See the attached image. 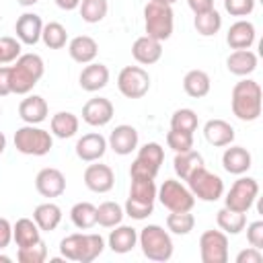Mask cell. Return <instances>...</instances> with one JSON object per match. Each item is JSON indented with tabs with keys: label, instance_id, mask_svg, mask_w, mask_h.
Segmentation results:
<instances>
[{
	"label": "cell",
	"instance_id": "obj_1",
	"mask_svg": "<svg viewBox=\"0 0 263 263\" xmlns=\"http://www.w3.org/2000/svg\"><path fill=\"white\" fill-rule=\"evenodd\" d=\"M45 72L43 60L37 53H23L10 66V92L29 95Z\"/></svg>",
	"mask_w": 263,
	"mask_h": 263
},
{
	"label": "cell",
	"instance_id": "obj_2",
	"mask_svg": "<svg viewBox=\"0 0 263 263\" xmlns=\"http://www.w3.org/2000/svg\"><path fill=\"white\" fill-rule=\"evenodd\" d=\"M261 101L263 99H261L259 82L245 78L232 86L230 105H232V113L240 121H255L261 115Z\"/></svg>",
	"mask_w": 263,
	"mask_h": 263
},
{
	"label": "cell",
	"instance_id": "obj_3",
	"mask_svg": "<svg viewBox=\"0 0 263 263\" xmlns=\"http://www.w3.org/2000/svg\"><path fill=\"white\" fill-rule=\"evenodd\" d=\"M156 185L154 179H132L129 197L125 201V214L134 220H144L154 212L156 199Z\"/></svg>",
	"mask_w": 263,
	"mask_h": 263
},
{
	"label": "cell",
	"instance_id": "obj_4",
	"mask_svg": "<svg viewBox=\"0 0 263 263\" xmlns=\"http://www.w3.org/2000/svg\"><path fill=\"white\" fill-rule=\"evenodd\" d=\"M138 242L142 247L144 257H148L150 261H168L173 257V240L171 234L158 226V224H148L140 230L138 234Z\"/></svg>",
	"mask_w": 263,
	"mask_h": 263
},
{
	"label": "cell",
	"instance_id": "obj_5",
	"mask_svg": "<svg viewBox=\"0 0 263 263\" xmlns=\"http://www.w3.org/2000/svg\"><path fill=\"white\" fill-rule=\"evenodd\" d=\"M173 27H175V16H173L171 4L148 0V4L144 6L146 35L152 39H158V41H166L173 35Z\"/></svg>",
	"mask_w": 263,
	"mask_h": 263
},
{
	"label": "cell",
	"instance_id": "obj_6",
	"mask_svg": "<svg viewBox=\"0 0 263 263\" xmlns=\"http://www.w3.org/2000/svg\"><path fill=\"white\" fill-rule=\"evenodd\" d=\"M53 146V138L47 129L37 125H23L14 132V148L27 156H45Z\"/></svg>",
	"mask_w": 263,
	"mask_h": 263
},
{
	"label": "cell",
	"instance_id": "obj_7",
	"mask_svg": "<svg viewBox=\"0 0 263 263\" xmlns=\"http://www.w3.org/2000/svg\"><path fill=\"white\" fill-rule=\"evenodd\" d=\"M156 197L168 212H191L195 205V197L189 191V187L175 179H166L156 191Z\"/></svg>",
	"mask_w": 263,
	"mask_h": 263
},
{
	"label": "cell",
	"instance_id": "obj_8",
	"mask_svg": "<svg viewBox=\"0 0 263 263\" xmlns=\"http://www.w3.org/2000/svg\"><path fill=\"white\" fill-rule=\"evenodd\" d=\"M189 191L193 193V197L201 199V201H216L222 197L224 193V181L210 173L205 166H199L189 179H187Z\"/></svg>",
	"mask_w": 263,
	"mask_h": 263
},
{
	"label": "cell",
	"instance_id": "obj_9",
	"mask_svg": "<svg viewBox=\"0 0 263 263\" xmlns=\"http://www.w3.org/2000/svg\"><path fill=\"white\" fill-rule=\"evenodd\" d=\"M257 195H259V183H257V179H253V177H240V179H236L232 183V187L226 193L224 201H226V208L228 210L247 214L253 208Z\"/></svg>",
	"mask_w": 263,
	"mask_h": 263
},
{
	"label": "cell",
	"instance_id": "obj_10",
	"mask_svg": "<svg viewBox=\"0 0 263 263\" xmlns=\"http://www.w3.org/2000/svg\"><path fill=\"white\" fill-rule=\"evenodd\" d=\"M117 88L127 99H142L150 90V74L142 66H125L117 76Z\"/></svg>",
	"mask_w": 263,
	"mask_h": 263
},
{
	"label": "cell",
	"instance_id": "obj_11",
	"mask_svg": "<svg viewBox=\"0 0 263 263\" xmlns=\"http://www.w3.org/2000/svg\"><path fill=\"white\" fill-rule=\"evenodd\" d=\"M199 257L203 263L228 261V236L222 230H205L199 236Z\"/></svg>",
	"mask_w": 263,
	"mask_h": 263
},
{
	"label": "cell",
	"instance_id": "obj_12",
	"mask_svg": "<svg viewBox=\"0 0 263 263\" xmlns=\"http://www.w3.org/2000/svg\"><path fill=\"white\" fill-rule=\"evenodd\" d=\"M113 103L105 97H97V99H88L82 107V119L92 125V127H103L113 119Z\"/></svg>",
	"mask_w": 263,
	"mask_h": 263
},
{
	"label": "cell",
	"instance_id": "obj_13",
	"mask_svg": "<svg viewBox=\"0 0 263 263\" xmlns=\"http://www.w3.org/2000/svg\"><path fill=\"white\" fill-rule=\"evenodd\" d=\"M35 189L43 197H60L66 191V177L53 166H45L35 177Z\"/></svg>",
	"mask_w": 263,
	"mask_h": 263
},
{
	"label": "cell",
	"instance_id": "obj_14",
	"mask_svg": "<svg viewBox=\"0 0 263 263\" xmlns=\"http://www.w3.org/2000/svg\"><path fill=\"white\" fill-rule=\"evenodd\" d=\"M84 185L95 193H107L115 185V175L109 164H88L84 171Z\"/></svg>",
	"mask_w": 263,
	"mask_h": 263
},
{
	"label": "cell",
	"instance_id": "obj_15",
	"mask_svg": "<svg viewBox=\"0 0 263 263\" xmlns=\"http://www.w3.org/2000/svg\"><path fill=\"white\" fill-rule=\"evenodd\" d=\"M14 31H16V39L25 45H35L39 39H41V31H43V21L39 14L35 12H23L18 18H16V25H14Z\"/></svg>",
	"mask_w": 263,
	"mask_h": 263
},
{
	"label": "cell",
	"instance_id": "obj_16",
	"mask_svg": "<svg viewBox=\"0 0 263 263\" xmlns=\"http://www.w3.org/2000/svg\"><path fill=\"white\" fill-rule=\"evenodd\" d=\"M109 148L119 154V156H125V154H132V150L138 148V132L134 125H127V123H121L117 125L111 136H109Z\"/></svg>",
	"mask_w": 263,
	"mask_h": 263
},
{
	"label": "cell",
	"instance_id": "obj_17",
	"mask_svg": "<svg viewBox=\"0 0 263 263\" xmlns=\"http://www.w3.org/2000/svg\"><path fill=\"white\" fill-rule=\"evenodd\" d=\"M132 55L138 64H144V66H150V64H156L162 55V41L158 39H152L148 35H142L134 41L132 45Z\"/></svg>",
	"mask_w": 263,
	"mask_h": 263
},
{
	"label": "cell",
	"instance_id": "obj_18",
	"mask_svg": "<svg viewBox=\"0 0 263 263\" xmlns=\"http://www.w3.org/2000/svg\"><path fill=\"white\" fill-rule=\"evenodd\" d=\"M107 152V140L101 134H84L76 142V156L84 162H95Z\"/></svg>",
	"mask_w": 263,
	"mask_h": 263
},
{
	"label": "cell",
	"instance_id": "obj_19",
	"mask_svg": "<svg viewBox=\"0 0 263 263\" xmlns=\"http://www.w3.org/2000/svg\"><path fill=\"white\" fill-rule=\"evenodd\" d=\"M78 82H80L82 90H86V92H97V90H101V88L107 86V82H109V68H107L105 64L90 62L88 66L82 68Z\"/></svg>",
	"mask_w": 263,
	"mask_h": 263
},
{
	"label": "cell",
	"instance_id": "obj_20",
	"mask_svg": "<svg viewBox=\"0 0 263 263\" xmlns=\"http://www.w3.org/2000/svg\"><path fill=\"white\" fill-rule=\"evenodd\" d=\"M251 162H253V156L242 146H230L222 154V166L230 175H242V173H247L251 168Z\"/></svg>",
	"mask_w": 263,
	"mask_h": 263
},
{
	"label": "cell",
	"instance_id": "obj_21",
	"mask_svg": "<svg viewBox=\"0 0 263 263\" xmlns=\"http://www.w3.org/2000/svg\"><path fill=\"white\" fill-rule=\"evenodd\" d=\"M255 25L251 21H236L226 33V43L232 49H249L255 43Z\"/></svg>",
	"mask_w": 263,
	"mask_h": 263
},
{
	"label": "cell",
	"instance_id": "obj_22",
	"mask_svg": "<svg viewBox=\"0 0 263 263\" xmlns=\"http://www.w3.org/2000/svg\"><path fill=\"white\" fill-rule=\"evenodd\" d=\"M18 117L25 123L37 125L47 117V103L39 95H29L18 103Z\"/></svg>",
	"mask_w": 263,
	"mask_h": 263
},
{
	"label": "cell",
	"instance_id": "obj_23",
	"mask_svg": "<svg viewBox=\"0 0 263 263\" xmlns=\"http://www.w3.org/2000/svg\"><path fill=\"white\" fill-rule=\"evenodd\" d=\"M68 53L78 64H90L99 53V45H97V41L92 37L78 35L68 43Z\"/></svg>",
	"mask_w": 263,
	"mask_h": 263
},
{
	"label": "cell",
	"instance_id": "obj_24",
	"mask_svg": "<svg viewBox=\"0 0 263 263\" xmlns=\"http://www.w3.org/2000/svg\"><path fill=\"white\" fill-rule=\"evenodd\" d=\"M203 136L212 146H230L234 140V127L224 119H210L203 125Z\"/></svg>",
	"mask_w": 263,
	"mask_h": 263
},
{
	"label": "cell",
	"instance_id": "obj_25",
	"mask_svg": "<svg viewBox=\"0 0 263 263\" xmlns=\"http://www.w3.org/2000/svg\"><path fill=\"white\" fill-rule=\"evenodd\" d=\"M226 68L234 76H249L257 68V55L251 49H234L226 58Z\"/></svg>",
	"mask_w": 263,
	"mask_h": 263
},
{
	"label": "cell",
	"instance_id": "obj_26",
	"mask_svg": "<svg viewBox=\"0 0 263 263\" xmlns=\"http://www.w3.org/2000/svg\"><path fill=\"white\" fill-rule=\"evenodd\" d=\"M33 220L35 224L39 226V230L43 232H51L60 226L62 222V210L58 203H51V201H45V203H39L35 210H33Z\"/></svg>",
	"mask_w": 263,
	"mask_h": 263
},
{
	"label": "cell",
	"instance_id": "obj_27",
	"mask_svg": "<svg viewBox=\"0 0 263 263\" xmlns=\"http://www.w3.org/2000/svg\"><path fill=\"white\" fill-rule=\"evenodd\" d=\"M12 240L16 242V247H31L35 242L41 240V230L35 224V220L31 218H18L12 224Z\"/></svg>",
	"mask_w": 263,
	"mask_h": 263
},
{
	"label": "cell",
	"instance_id": "obj_28",
	"mask_svg": "<svg viewBox=\"0 0 263 263\" xmlns=\"http://www.w3.org/2000/svg\"><path fill=\"white\" fill-rule=\"evenodd\" d=\"M136 242H138V232L132 226L117 224L115 230H111V234H109V249L113 253H119V255L129 253L136 247Z\"/></svg>",
	"mask_w": 263,
	"mask_h": 263
},
{
	"label": "cell",
	"instance_id": "obj_29",
	"mask_svg": "<svg viewBox=\"0 0 263 263\" xmlns=\"http://www.w3.org/2000/svg\"><path fill=\"white\" fill-rule=\"evenodd\" d=\"M173 166H175V173L181 177V181H187L199 166H203V156L199 152H195L193 148L187 152H177Z\"/></svg>",
	"mask_w": 263,
	"mask_h": 263
},
{
	"label": "cell",
	"instance_id": "obj_30",
	"mask_svg": "<svg viewBox=\"0 0 263 263\" xmlns=\"http://www.w3.org/2000/svg\"><path fill=\"white\" fill-rule=\"evenodd\" d=\"M210 86H212L210 76H208V72H203V70H189V72L185 74V78H183V88H185V92H187L189 97H193V99L205 97V95L210 92Z\"/></svg>",
	"mask_w": 263,
	"mask_h": 263
},
{
	"label": "cell",
	"instance_id": "obj_31",
	"mask_svg": "<svg viewBox=\"0 0 263 263\" xmlns=\"http://www.w3.org/2000/svg\"><path fill=\"white\" fill-rule=\"evenodd\" d=\"M105 249V240L101 234H95V232H88V234H82L80 232V251H78V263H90L95 261Z\"/></svg>",
	"mask_w": 263,
	"mask_h": 263
},
{
	"label": "cell",
	"instance_id": "obj_32",
	"mask_svg": "<svg viewBox=\"0 0 263 263\" xmlns=\"http://www.w3.org/2000/svg\"><path fill=\"white\" fill-rule=\"evenodd\" d=\"M51 134L66 140V138H72L76 132H78V117L70 111H58L53 117H51Z\"/></svg>",
	"mask_w": 263,
	"mask_h": 263
},
{
	"label": "cell",
	"instance_id": "obj_33",
	"mask_svg": "<svg viewBox=\"0 0 263 263\" xmlns=\"http://www.w3.org/2000/svg\"><path fill=\"white\" fill-rule=\"evenodd\" d=\"M216 222H218V226H220L222 232H226V234H238L247 226V216L242 212H234V210H228L224 205L222 210H218Z\"/></svg>",
	"mask_w": 263,
	"mask_h": 263
},
{
	"label": "cell",
	"instance_id": "obj_34",
	"mask_svg": "<svg viewBox=\"0 0 263 263\" xmlns=\"http://www.w3.org/2000/svg\"><path fill=\"white\" fill-rule=\"evenodd\" d=\"M70 218H72V224L76 228L90 230L97 224V205H92L90 201H78L70 210Z\"/></svg>",
	"mask_w": 263,
	"mask_h": 263
},
{
	"label": "cell",
	"instance_id": "obj_35",
	"mask_svg": "<svg viewBox=\"0 0 263 263\" xmlns=\"http://www.w3.org/2000/svg\"><path fill=\"white\" fill-rule=\"evenodd\" d=\"M123 208L115 201H103L97 208V224H101L103 228H115L117 224H121L123 220Z\"/></svg>",
	"mask_w": 263,
	"mask_h": 263
},
{
	"label": "cell",
	"instance_id": "obj_36",
	"mask_svg": "<svg viewBox=\"0 0 263 263\" xmlns=\"http://www.w3.org/2000/svg\"><path fill=\"white\" fill-rule=\"evenodd\" d=\"M193 25H195V29H197L199 35L212 37V35H216V33L220 31V27H222V16H220V12H218L216 8H212V10H205V12L195 14Z\"/></svg>",
	"mask_w": 263,
	"mask_h": 263
},
{
	"label": "cell",
	"instance_id": "obj_37",
	"mask_svg": "<svg viewBox=\"0 0 263 263\" xmlns=\"http://www.w3.org/2000/svg\"><path fill=\"white\" fill-rule=\"evenodd\" d=\"M78 10H80V16H82L84 23L95 25V23H101L107 16L109 2L107 0H80Z\"/></svg>",
	"mask_w": 263,
	"mask_h": 263
},
{
	"label": "cell",
	"instance_id": "obj_38",
	"mask_svg": "<svg viewBox=\"0 0 263 263\" xmlns=\"http://www.w3.org/2000/svg\"><path fill=\"white\" fill-rule=\"evenodd\" d=\"M41 39H43V43H45L49 49H62V47L66 45V41H68V31H66V27H64L62 23L51 21V23L43 25Z\"/></svg>",
	"mask_w": 263,
	"mask_h": 263
},
{
	"label": "cell",
	"instance_id": "obj_39",
	"mask_svg": "<svg viewBox=\"0 0 263 263\" xmlns=\"http://www.w3.org/2000/svg\"><path fill=\"white\" fill-rule=\"evenodd\" d=\"M195 226V218L191 212H171L166 216V228L173 234H189Z\"/></svg>",
	"mask_w": 263,
	"mask_h": 263
},
{
	"label": "cell",
	"instance_id": "obj_40",
	"mask_svg": "<svg viewBox=\"0 0 263 263\" xmlns=\"http://www.w3.org/2000/svg\"><path fill=\"white\" fill-rule=\"evenodd\" d=\"M197 113L193 109H177L171 117V129L193 134L197 129Z\"/></svg>",
	"mask_w": 263,
	"mask_h": 263
},
{
	"label": "cell",
	"instance_id": "obj_41",
	"mask_svg": "<svg viewBox=\"0 0 263 263\" xmlns=\"http://www.w3.org/2000/svg\"><path fill=\"white\" fill-rule=\"evenodd\" d=\"M16 259L21 263H43L47 259V247L43 240L31 245V247H21L16 253Z\"/></svg>",
	"mask_w": 263,
	"mask_h": 263
},
{
	"label": "cell",
	"instance_id": "obj_42",
	"mask_svg": "<svg viewBox=\"0 0 263 263\" xmlns=\"http://www.w3.org/2000/svg\"><path fill=\"white\" fill-rule=\"evenodd\" d=\"M138 158H142L144 162H148V164L160 168V164H162V160H164V150H162V146H160L158 142H148V144H144V146L140 148Z\"/></svg>",
	"mask_w": 263,
	"mask_h": 263
},
{
	"label": "cell",
	"instance_id": "obj_43",
	"mask_svg": "<svg viewBox=\"0 0 263 263\" xmlns=\"http://www.w3.org/2000/svg\"><path fill=\"white\" fill-rule=\"evenodd\" d=\"M166 144H168V148L175 150V152H187V150L193 148V134L171 129V132L166 134Z\"/></svg>",
	"mask_w": 263,
	"mask_h": 263
},
{
	"label": "cell",
	"instance_id": "obj_44",
	"mask_svg": "<svg viewBox=\"0 0 263 263\" xmlns=\"http://www.w3.org/2000/svg\"><path fill=\"white\" fill-rule=\"evenodd\" d=\"M21 55V41L14 37H0V66L10 64Z\"/></svg>",
	"mask_w": 263,
	"mask_h": 263
},
{
	"label": "cell",
	"instance_id": "obj_45",
	"mask_svg": "<svg viewBox=\"0 0 263 263\" xmlns=\"http://www.w3.org/2000/svg\"><path fill=\"white\" fill-rule=\"evenodd\" d=\"M78 251H80V232L62 238V242H60V253H62L64 259H68V261H78Z\"/></svg>",
	"mask_w": 263,
	"mask_h": 263
},
{
	"label": "cell",
	"instance_id": "obj_46",
	"mask_svg": "<svg viewBox=\"0 0 263 263\" xmlns=\"http://www.w3.org/2000/svg\"><path fill=\"white\" fill-rule=\"evenodd\" d=\"M156 175H158V168L152 166V164H148V162H144L138 156H136V160L129 166V177L132 179H154Z\"/></svg>",
	"mask_w": 263,
	"mask_h": 263
},
{
	"label": "cell",
	"instance_id": "obj_47",
	"mask_svg": "<svg viewBox=\"0 0 263 263\" xmlns=\"http://www.w3.org/2000/svg\"><path fill=\"white\" fill-rule=\"evenodd\" d=\"M224 8L232 16H247L255 10V0H224Z\"/></svg>",
	"mask_w": 263,
	"mask_h": 263
},
{
	"label": "cell",
	"instance_id": "obj_48",
	"mask_svg": "<svg viewBox=\"0 0 263 263\" xmlns=\"http://www.w3.org/2000/svg\"><path fill=\"white\" fill-rule=\"evenodd\" d=\"M247 240L251 247L255 249H263V222L257 220V222H251L247 226Z\"/></svg>",
	"mask_w": 263,
	"mask_h": 263
},
{
	"label": "cell",
	"instance_id": "obj_49",
	"mask_svg": "<svg viewBox=\"0 0 263 263\" xmlns=\"http://www.w3.org/2000/svg\"><path fill=\"white\" fill-rule=\"evenodd\" d=\"M261 261H263V253L261 249L255 247H249L236 255V263H261Z\"/></svg>",
	"mask_w": 263,
	"mask_h": 263
},
{
	"label": "cell",
	"instance_id": "obj_50",
	"mask_svg": "<svg viewBox=\"0 0 263 263\" xmlns=\"http://www.w3.org/2000/svg\"><path fill=\"white\" fill-rule=\"evenodd\" d=\"M12 240V224L6 218H0V251L6 249Z\"/></svg>",
	"mask_w": 263,
	"mask_h": 263
},
{
	"label": "cell",
	"instance_id": "obj_51",
	"mask_svg": "<svg viewBox=\"0 0 263 263\" xmlns=\"http://www.w3.org/2000/svg\"><path fill=\"white\" fill-rule=\"evenodd\" d=\"M12 95L10 92V66H0V97Z\"/></svg>",
	"mask_w": 263,
	"mask_h": 263
},
{
	"label": "cell",
	"instance_id": "obj_52",
	"mask_svg": "<svg viewBox=\"0 0 263 263\" xmlns=\"http://www.w3.org/2000/svg\"><path fill=\"white\" fill-rule=\"evenodd\" d=\"M187 4H189V8H191L195 14L214 8V0H187Z\"/></svg>",
	"mask_w": 263,
	"mask_h": 263
},
{
	"label": "cell",
	"instance_id": "obj_53",
	"mask_svg": "<svg viewBox=\"0 0 263 263\" xmlns=\"http://www.w3.org/2000/svg\"><path fill=\"white\" fill-rule=\"evenodd\" d=\"M55 4H58L62 10H74V8H78L80 0H55Z\"/></svg>",
	"mask_w": 263,
	"mask_h": 263
},
{
	"label": "cell",
	"instance_id": "obj_54",
	"mask_svg": "<svg viewBox=\"0 0 263 263\" xmlns=\"http://www.w3.org/2000/svg\"><path fill=\"white\" fill-rule=\"evenodd\" d=\"M21 6H33V4H37L39 0H16Z\"/></svg>",
	"mask_w": 263,
	"mask_h": 263
},
{
	"label": "cell",
	"instance_id": "obj_55",
	"mask_svg": "<svg viewBox=\"0 0 263 263\" xmlns=\"http://www.w3.org/2000/svg\"><path fill=\"white\" fill-rule=\"evenodd\" d=\"M4 148H6V136L0 132V154L4 152Z\"/></svg>",
	"mask_w": 263,
	"mask_h": 263
},
{
	"label": "cell",
	"instance_id": "obj_56",
	"mask_svg": "<svg viewBox=\"0 0 263 263\" xmlns=\"http://www.w3.org/2000/svg\"><path fill=\"white\" fill-rule=\"evenodd\" d=\"M152 2H164V4H175L177 0H152Z\"/></svg>",
	"mask_w": 263,
	"mask_h": 263
},
{
	"label": "cell",
	"instance_id": "obj_57",
	"mask_svg": "<svg viewBox=\"0 0 263 263\" xmlns=\"http://www.w3.org/2000/svg\"><path fill=\"white\" fill-rule=\"evenodd\" d=\"M0 261H10V257H6V255H0Z\"/></svg>",
	"mask_w": 263,
	"mask_h": 263
},
{
	"label": "cell",
	"instance_id": "obj_58",
	"mask_svg": "<svg viewBox=\"0 0 263 263\" xmlns=\"http://www.w3.org/2000/svg\"><path fill=\"white\" fill-rule=\"evenodd\" d=\"M0 113H2V107H0Z\"/></svg>",
	"mask_w": 263,
	"mask_h": 263
}]
</instances>
